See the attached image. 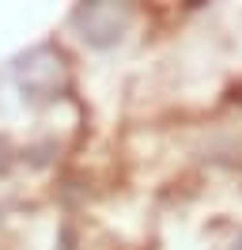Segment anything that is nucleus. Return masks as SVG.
Returning <instances> with one entry per match:
<instances>
[{
	"label": "nucleus",
	"instance_id": "nucleus-1",
	"mask_svg": "<svg viewBox=\"0 0 242 250\" xmlns=\"http://www.w3.org/2000/svg\"><path fill=\"white\" fill-rule=\"evenodd\" d=\"M125 8H114V4H87L76 12V23L83 27V38L91 42H114L121 31H125Z\"/></svg>",
	"mask_w": 242,
	"mask_h": 250
},
{
	"label": "nucleus",
	"instance_id": "nucleus-2",
	"mask_svg": "<svg viewBox=\"0 0 242 250\" xmlns=\"http://www.w3.org/2000/svg\"><path fill=\"white\" fill-rule=\"evenodd\" d=\"M235 250H242V239H239V247H235Z\"/></svg>",
	"mask_w": 242,
	"mask_h": 250
}]
</instances>
